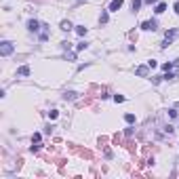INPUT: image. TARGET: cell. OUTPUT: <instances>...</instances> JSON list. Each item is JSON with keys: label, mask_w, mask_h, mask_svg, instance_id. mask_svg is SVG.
Masks as SVG:
<instances>
[{"label": "cell", "mask_w": 179, "mask_h": 179, "mask_svg": "<svg viewBox=\"0 0 179 179\" xmlns=\"http://www.w3.org/2000/svg\"><path fill=\"white\" fill-rule=\"evenodd\" d=\"M13 42H9V40H4L2 42V44H0V55H2V57H9L11 55V53H13Z\"/></svg>", "instance_id": "1"}, {"label": "cell", "mask_w": 179, "mask_h": 179, "mask_svg": "<svg viewBox=\"0 0 179 179\" xmlns=\"http://www.w3.org/2000/svg\"><path fill=\"white\" fill-rule=\"evenodd\" d=\"M177 36V30H169V32H166V34H164V40H162V48H166V46H169L171 44V42H173V38H175Z\"/></svg>", "instance_id": "2"}, {"label": "cell", "mask_w": 179, "mask_h": 179, "mask_svg": "<svg viewBox=\"0 0 179 179\" xmlns=\"http://www.w3.org/2000/svg\"><path fill=\"white\" fill-rule=\"evenodd\" d=\"M156 28H158V21H156V19H152V21H143V23H141V30H145V32H154Z\"/></svg>", "instance_id": "3"}, {"label": "cell", "mask_w": 179, "mask_h": 179, "mask_svg": "<svg viewBox=\"0 0 179 179\" xmlns=\"http://www.w3.org/2000/svg\"><path fill=\"white\" fill-rule=\"evenodd\" d=\"M122 2H124V0H112V2H110V9H107V11H110V13H116V11L122 7Z\"/></svg>", "instance_id": "4"}, {"label": "cell", "mask_w": 179, "mask_h": 179, "mask_svg": "<svg viewBox=\"0 0 179 179\" xmlns=\"http://www.w3.org/2000/svg\"><path fill=\"white\" fill-rule=\"evenodd\" d=\"M148 70H150V66H137L135 68V74L143 78V76H148Z\"/></svg>", "instance_id": "5"}, {"label": "cell", "mask_w": 179, "mask_h": 179, "mask_svg": "<svg viewBox=\"0 0 179 179\" xmlns=\"http://www.w3.org/2000/svg\"><path fill=\"white\" fill-rule=\"evenodd\" d=\"M28 30L30 32H38V30H40V23H38L36 19H30L28 21Z\"/></svg>", "instance_id": "6"}, {"label": "cell", "mask_w": 179, "mask_h": 179, "mask_svg": "<svg viewBox=\"0 0 179 179\" xmlns=\"http://www.w3.org/2000/svg\"><path fill=\"white\" fill-rule=\"evenodd\" d=\"M30 72H32L30 66H21V68L17 70V74H19V76H30Z\"/></svg>", "instance_id": "7"}, {"label": "cell", "mask_w": 179, "mask_h": 179, "mask_svg": "<svg viewBox=\"0 0 179 179\" xmlns=\"http://www.w3.org/2000/svg\"><path fill=\"white\" fill-rule=\"evenodd\" d=\"M164 11H166V4L164 2H158V4H156V9H154V13L160 15V13H164Z\"/></svg>", "instance_id": "8"}, {"label": "cell", "mask_w": 179, "mask_h": 179, "mask_svg": "<svg viewBox=\"0 0 179 179\" xmlns=\"http://www.w3.org/2000/svg\"><path fill=\"white\" fill-rule=\"evenodd\" d=\"M107 19H110V17H107V11H101V15H99V21H101V23H107Z\"/></svg>", "instance_id": "9"}, {"label": "cell", "mask_w": 179, "mask_h": 179, "mask_svg": "<svg viewBox=\"0 0 179 179\" xmlns=\"http://www.w3.org/2000/svg\"><path fill=\"white\" fill-rule=\"evenodd\" d=\"M74 28V25L72 23H70V21H61V30H66V32H70V30H72Z\"/></svg>", "instance_id": "10"}, {"label": "cell", "mask_w": 179, "mask_h": 179, "mask_svg": "<svg viewBox=\"0 0 179 179\" xmlns=\"http://www.w3.org/2000/svg\"><path fill=\"white\" fill-rule=\"evenodd\" d=\"M76 34H78V36H84V34H86V28H84V25H78V28H76Z\"/></svg>", "instance_id": "11"}, {"label": "cell", "mask_w": 179, "mask_h": 179, "mask_svg": "<svg viewBox=\"0 0 179 179\" xmlns=\"http://www.w3.org/2000/svg\"><path fill=\"white\" fill-rule=\"evenodd\" d=\"M175 66V63L173 61H169V63H162V70H164V72H171V68Z\"/></svg>", "instance_id": "12"}, {"label": "cell", "mask_w": 179, "mask_h": 179, "mask_svg": "<svg viewBox=\"0 0 179 179\" xmlns=\"http://www.w3.org/2000/svg\"><path fill=\"white\" fill-rule=\"evenodd\" d=\"M124 120H127L129 124H133V122H135V114H127V116H124Z\"/></svg>", "instance_id": "13"}, {"label": "cell", "mask_w": 179, "mask_h": 179, "mask_svg": "<svg viewBox=\"0 0 179 179\" xmlns=\"http://www.w3.org/2000/svg\"><path fill=\"white\" fill-rule=\"evenodd\" d=\"M63 99H76V93H74V91H70V93H66V95H63Z\"/></svg>", "instance_id": "14"}, {"label": "cell", "mask_w": 179, "mask_h": 179, "mask_svg": "<svg viewBox=\"0 0 179 179\" xmlns=\"http://www.w3.org/2000/svg\"><path fill=\"white\" fill-rule=\"evenodd\" d=\"M139 7H141V0H133V11H135V13L139 11Z\"/></svg>", "instance_id": "15"}, {"label": "cell", "mask_w": 179, "mask_h": 179, "mask_svg": "<svg viewBox=\"0 0 179 179\" xmlns=\"http://www.w3.org/2000/svg\"><path fill=\"white\" fill-rule=\"evenodd\" d=\"M48 116H51V120H55V118L59 116V112L57 110H51V112H48Z\"/></svg>", "instance_id": "16"}, {"label": "cell", "mask_w": 179, "mask_h": 179, "mask_svg": "<svg viewBox=\"0 0 179 179\" xmlns=\"http://www.w3.org/2000/svg\"><path fill=\"white\" fill-rule=\"evenodd\" d=\"M169 118H177V110H175V107H171V110H169Z\"/></svg>", "instance_id": "17"}, {"label": "cell", "mask_w": 179, "mask_h": 179, "mask_svg": "<svg viewBox=\"0 0 179 179\" xmlns=\"http://www.w3.org/2000/svg\"><path fill=\"white\" fill-rule=\"evenodd\" d=\"M114 101H116V103H122L124 97H122V95H114Z\"/></svg>", "instance_id": "18"}, {"label": "cell", "mask_w": 179, "mask_h": 179, "mask_svg": "<svg viewBox=\"0 0 179 179\" xmlns=\"http://www.w3.org/2000/svg\"><path fill=\"white\" fill-rule=\"evenodd\" d=\"M89 44H86V42H80V44H76V51H82V48H86Z\"/></svg>", "instance_id": "19"}, {"label": "cell", "mask_w": 179, "mask_h": 179, "mask_svg": "<svg viewBox=\"0 0 179 179\" xmlns=\"http://www.w3.org/2000/svg\"><path fill=\"white\" fill-rule=\"evenodd\" d=\"M32 141H36V143L40 141V133H34V135H32Z\"/></svg>", "instance_id": "20"}, {"label": "cell", "mask_w": 179, "mask_h": 179, "mask_svg": "<svg viewBox=\"0 0 179 179\" xmlns=\"http://www.w3.org/2000/svg\"><path fill=\"white\" fill-rule=\"evenodd\" d=\"M148 66H150V68H152V70H154V68H156V66H158V63H156V61H154V59H150V61H148Z\"/></svg>", "instance_id": "21"}, {"label": "cell", "mask_w": 179, "mask_h": 179, "mask_svg": "<svg viewBox=\"0 0 179 179\" xmlns=\"http://www.w3.org/2000/svg\"><path fill=\"white\" fill-rule=\"evenodd\" d=\"M173 11H175V13L179 15V0H177V2H175V4H173Z\"/></svg>", "instance_id": "22"}, {"label": "cell", "mask_w": 179, "mask_h": 179, "mask_svg": "<svg viewBox=\"0 0 179 179\" xmlns=\"http://www.w3.org/2000/svg\"><path fill=\"white\" fill-rule=\"evenodd\" d=\"M145 2H148V4H154V2H158V0H145Z\"/></svg>", "instance_id": "23"}, {"label": "cell", "mask_w": 179, "mask_h": 179, "mask_svg": "<svg viewBox=\"0 0 179 179\" xmlns=\"http://www.w3.org/2000/svg\"><path fill=\"white\" fill-rule=\"evenodd\" d=\"M173 63H175V66H179V59H175V61H173Z\"/></svg>", "instance_id": "24"}, {"label": "cell", "mask_w": 179, "mask_h": 179, "mask_svg": "<svg viewBox=\"0 0 179 179\" xmlns=\"http://www.w3.org/2000/svg\"><path fill=\"white\" fill-rule=\"evenodd\" d=\"M177 107H179V101H177Z\"/></svg>", "instance_id": "25"}]
</instances>
